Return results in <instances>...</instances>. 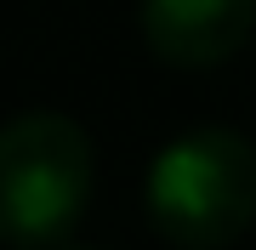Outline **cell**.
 I'll return each mask as SVG.
<instances>
[{"label":"cell","instance_id":"1","mask_svg":"<svg viewBox=\"0 0 256 250\" xmlns=\"http://www.w3.org/2000/svg\"><path fill=\"white\" fill-rule=\"evenodd\" d=\"M148 216L182 250H228L256 228V142L205 125L165 142L148 165Z\"/></svg>","mask_w":256,"mask_h":250},{"label":"cell","instance_id":"2","mask_svg":"<svg viewBox=\"0 0 256 250\" xmlns=\"http://www.w3.org/2000/svg\"><path fill=\"white\" fill-rule=\"evenodd\" d=\"M92 205V137L57 108L0 125V245L46 250L80 228Z\"/></svg>","mask_w":256,"mask_h":250},{"label":"cell","instance_id":"3","mask_svg":"<svg viewBox=\"0 0 256 250\" xmlns=\"http://www.w3.org/2000/svg\"><path fill=\"white\" fill-rule=\"evenodd\" d=\"M142 28L165 63L210 68L250 40L256 0H142Z\"/></svg>","mask_w":256,"mask_h":250}]
</instances>
